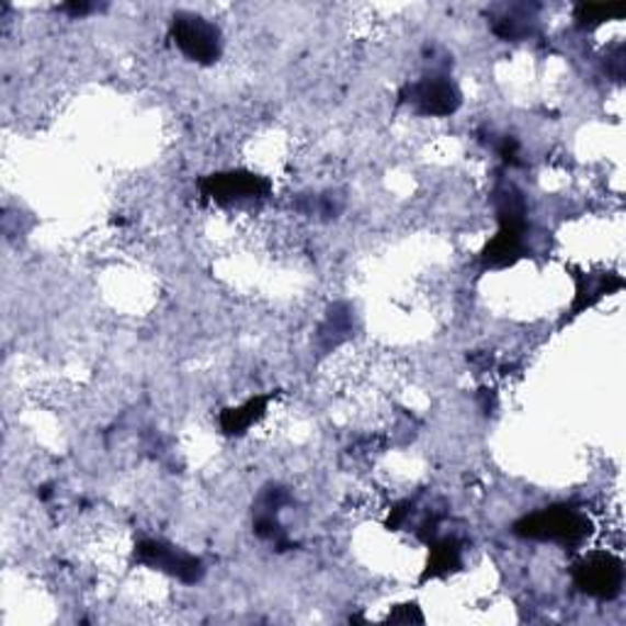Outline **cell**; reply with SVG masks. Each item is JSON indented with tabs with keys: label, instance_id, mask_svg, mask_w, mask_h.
I'll return each mask as SVG.
<instances>
[{
	"label": "cell",
	"instance_id": "6da1fadb",
	"mask_svg": "<svg viewBox=\"0 0 626 626\" xmlns=\"http://www.w3.org/2000/svg\"><path fill=\"white\" fill-rule=\"evenodd\" d=\"M590 532H592L590 519L568 507L544 509V512L526 516L524 522L516 524V534L538 540H556V544H568V546L580 544L582 538L590 536Z\"/></svg>",
	"mask_w": 626,
	"mask_h": 626
},
{
	"label": "cell",
	"instance_id": "7a4b0ae2",
	"mask_svg": "<svg viewBox=\"0 0 626 626\" xmlns=\"http://www.w3.org/2000/svg\"><path fill=\"white\" fill-rule=\"evenodd\" d=\"M172 37L177 47L184 52L189 59L210 64L220 55V32L198 15L182 13L174 18Z\"/></svg>",
	"mask_w": 626,
	"mask_h": 626
},
{
	"label": "cell",
	"instance_id": "3957f363",
	"mask_svg": "<svg viewBox=\"0 0 626 626\" xmlns=\"http://www.w3.org/2000/svg\"><path fill=\"white\" fill-rule=\"evenodd\" d=\"M576 582L582 592H588L592 597H617L624 582L622 560L614 558L612 554H590L578 564Z\"/></svg>",
	"mask_w": 626,
	"mask_h": 626
},
{
	"label": "cell",
	"instance_id": "277c9868",
	"mask_svg": "<svg viewBox=\"0 0 626 626\" xmlns=\"http://www.w3.org/2000/svg\"><path fill=\"white\" fill-rule=\"evenodd\" d=\"M137 556H140V560H145V564L172 572L174 578L184 582H196L201 576H204V568H201L198 558L182 554V550H177L172 546L159 544V540H145V544H140V548H137Z\"/></svg>",
	"mask_w": 626,
	"mask_h": 626
},
{
	"label": "cell",
	"instance_id": "5b68a950",
	"mask_svg": "<svg viewBox=\"0 0 626 626\" xmlns=\"http://www.w3.org/2000/svg\"><path fill=\"white\" fill-rule=\"evenodd\" d=\"M206 194L210 198L220 201V204H228V201H238V198H252V196H262L268 194L270 184L264 182L262 177L258 174H248V172H228V174H214L208 177L204 182Z\"/></svg>",
	"mask_w": 626,
	"mask_h": 626
},
{
	"label": "cell",
	"instance_id": "8992f818",
	"mask_svg": "<svg viewBox=\"0 0 626 626\" xmlns=\"http://www.w3.org/2000/svg\"><path fill=\"white\" fill-rule=\"evenodd\" d=\"M411 101L426 115H451L458 111L460 93L448 79L433 77L411 87Z\"/></svg>",
	"mask_w": 626,
	"mask_h": 626
},
{
	"label": "cell",
	"instance_id": "52a82bcc",
	"mask_svg": "<svg viewBox=\"0 0 626 626\" xmlns=\"http://www.w3.org/2000/svg\"><path fill=\"white\" fill-rule=\"evenodd\" d=\"M264 407H268V397H258V399H250L246 407H238V409H228L226 413L220 417V426L226 433H242L246 431L252 421H258Z\"/></svg>",
	"mask_w": 626,
	"mask_h": 626
},
{
	"label": "cell",
	"instance_id": "ba28073f",
	"mask_svg": "<svg viewBox=\"0 0 626 626\" xmlns=\"http://www.w3.org/2000/svg\"><path fill=\"white\" fill-rule=\"evenodd\" d=\"M624 10L622 8H597V5H582L578 8V20L582 25H600L604 20H612V18H622Z\"/></svg>",
	"mask_w": 626,
	"mask_h": 626
},
{
	"label": "cell",
	"instance_id": "9c48e42d",
	"mask_svg": "<svg viewBox=\"0 0 626 626\" xmlns=\"http://www.w3.org/2000/svg\"><path fill=\"white\" fill-rule=\"evenodd\" d=\"M458 558H460L458 546H455L453 540H445V544L436 546V550H433L431 568H433V572H439V570H451L453 566H458Z\"/></svg>",
	"mask_w": 626,
	"mask_h": 626
}]
</instances>
